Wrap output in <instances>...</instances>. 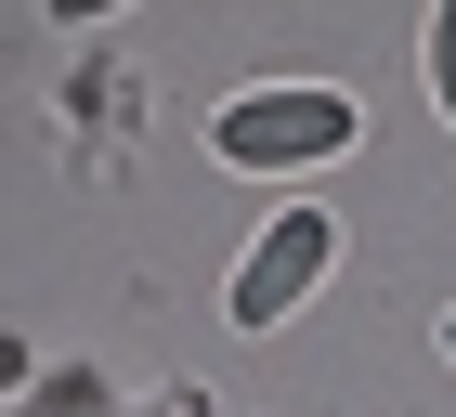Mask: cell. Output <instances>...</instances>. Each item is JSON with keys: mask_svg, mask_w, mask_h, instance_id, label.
Returning <instances> with one entry per match:
<instances>
[{"mask_svg": "<svg viewBox=\"0 0 456 417\" xmlns=\"http://www.w3.org/2000/svg\"><path fill=\"white\" fill-rule=\"evenodd\" d=\"M326 261H339V208H314V196H287L274 222H261V248H248V261H235V300H222V313H235L248 339H274L287 313H300V300H314V287H326Z\"/></svg>", "mask_w": 456, "mask_h": 417, "instance_id": "7a4b0ae2", "label": "cell"}, {"mask_svg": "<svg viewBox=\"0 0 456 417\" xmlns=\"http://www.w3.org/2000/svg\"><path fill=\"white\" fill-rule=\"evenodd\" d=\"M444 352H456V313H444Z\"/></svg>", "mask_w": 456, "mask_h": 417, "instance_id": "277c9868", "label": "cell"}, {"mask_svg": "<svg viewBox=\"0 0 456 417\" xmlns=\"http://www.w3.org/2000/svg\"><path fill=\"white\" fill-rule=\"evenodd\" d=\"M352 131H365L352 92L274 78V92H235V104L209 118V157H222V170H326V157H352Z\"/></svg>", "mask_w": 456, "mask_h": 417, "instance_id": "6da1fadb", "label": "cell"}, {"mask_svg": "<svg viewBox=\"0 0 456 417\" xmlns=\"http://www.w3.org/2000/svg\"><path fill=\"white\" fill-rule=\"evenodd\" d=\"M430 104H444V131H456V0L430 13Z\"/></svg>", "mask_w": 456, "mask_h": 417, "instance_id": "3957f363", "label": "cell"}]
</instances>
